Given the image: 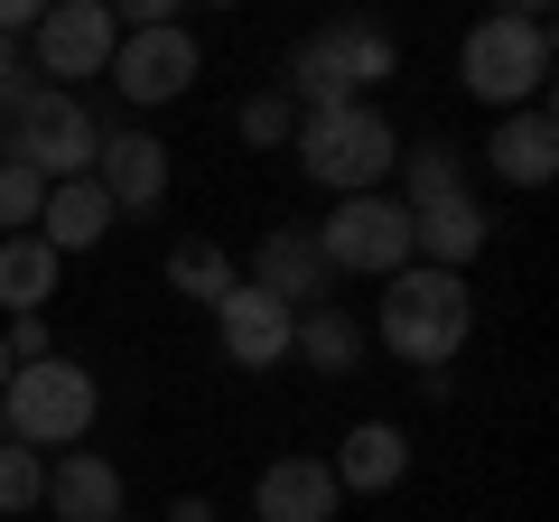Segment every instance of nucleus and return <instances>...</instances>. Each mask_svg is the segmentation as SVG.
Segmentation results:
<instances>
[{"label": "nucleus", "instance_id": "nucleus-7", "mask_svg": "<svg viewBox=\"0 0 559 522\" xmlns=\"http://www.w3.org/2000/svg\"><path fill=\"white\" fill-rule=\"evenodd\" d=\"M326 252V271H364V281H392V271H411V205L401 197H336V215L308 224Z\"/></svg>", "mask_w": 559, "mask_h": 522}, {"label": "nucleus", "instance_id": "nucleus-26", "mask_svg": "<svg viewBox=\"0 0 559 522\" xmlns=\"http://www.w3.org/2000/svg\"><path fill=\"white\" fill-rule=\"evenodd\" d=\"M47 20V0H0V38H28Z\"/></svg>", "mask_w": 559, "mask_h": 522}, {"label": "nucleus", "instance_id": "nucleus-13", "mask_svg": "<svg viewBox=\"0 0 559 522\" xmlns=\"http://www.w3.org/2000/svg\"><path fill=\"white\" fill-rule=\"evenodd\" d=\"M485 168H495L503 187H550L559 178V121H550V103L495 112V131H485Z\"/></svg>", "mask_w": 559, "mask_h": 522}, {"label": "nucleus", "instance_id": "nucleus-9", "mask_svg": "<svg viewBox=\"0 0 559 522\" xmlns=\"http://www.w3.org/2000/svg\"><path fill=\"white\" fill-rule=\"evenodd\" d=\"M103 75H112V94L140 103V112H150V103H178L187 84H197V38H187L178 20H168V28H131Z\"/></svg>", "mask_w": 559, "mask_h": 522}, {"label": "nucleus", "instance_id": "nucleus-24", "mask_svg": "<svg viewBox=\"0 0 559 522\" xmlns=\"http://www.w3.org/2000/svg\"><path fill=\"white\" fill-rule=\"evenodd\" d=\"M38 205H47V178L28 159H0V224L10 234H38Z\"/></svg>", "mask_w": 559, "mask_h": 522}, {"label": "nucleus", "instance_id": "nucleus-5", "mask_svg": "<svg viewBox=\"0 0 559 522\" xmlns=\"http://www.w3.org/2000/svg\"><path fill=\"white\" fill-rule=\"evenodd\" d=\"M94 411H103V392H94V373H84L75 355L20 364L10 392H0V420H10L20 448H75L84 429H94Z\"/></svg>", "mask_w": 559, "mask_h": 522}, {"label": "nucleus", "instance_id": "nucleus-11", "mask_svg": "<svg viewBox=\"0 0 559 522\" xmlns=\"http://www.w3.org/2000/svg\"><path fill=\"white\" fill-rule=\"evenodd\" d=\"M252 289L280 299V308H318L326 289H336V271H326V252H318L308 224H271V234L252 242Z\"/></svg>", "mask_w": 559, "mask_h": 522}, {"label": "nucleus", "instance_id": "nucleus-17", "mask_svg": "<svg viewBox=\"0 0 559 522\" xmlns=\"http://www.w3.org/2000/svg\"><path fill=\"white\" fill-rule=\"evenodd\" d=\"M38 503H47L57 522H121V466L94 458V448H66Z\"/></svg>", "mask_w": 559, "mask_h": 522}, {"label": "nucleus", "instance_id": "nucleus-28", "mask_svg": "<svg viewBox=\"0 0 559 522\" xmlns=\"http://www.w3.org/2000/svg\"><path fill=\"white\" fill-rule=\"evenodd\" d=\"M10 373H20V364H10V345H0V392H10Z\"/></svg>", "mask_w": 559, "mask_h": 522}, {"label": "nucleus", "instance_id": "nucleus-2", "mask_svg": "<svg viewBox=\"0 0 559 522\" xmlns=\"http://www.w3.org/2000/svg\"><path fill=\"white\" fill-rule=\"evenodd\" d=\"M457 84L476 103H495V112L540 103V84H550V10H495V20H476L457 47Z\"/></svg>", "mask_w": 559, "mask_h": 522}, {"label": "nucleus", "instance_id": "nucleus-27", "mask_svg": "<svg viewBox=\"0 0 559 522\" xmlns=\"http://www.w3.org/2000/svg\"><path fill=\"white\" fill-rule=\"evenodd\" d=\"M168 522H215V503H205V495H178V503H168Z\"/></svg>", "mask_w": 559, "mask_h": 522}, {"label": "nucleus", "instance_id": "nucleus-10", "mask_svg": "<svg viewBox=\"0 0 559 522\" xmlns=\"http://www.w3.org/2000/svg\"><path fill=\"white\" fill-rule=\"evenodd\" d=\"M289 318H299V308H280V299H261L252 281H234L215 299V345L242 373H280V364H289Z\"/></svg>", "mask_w": 559, "mask_h": 522}, {"label": "nucleus", "instance_id": "nucleus-29", "mask_svg": "<svg viewBox=\"0 0 559 522\" xmlns=\"http://www.w3.org/2000/svg\"><path fill=\"white\" fill-rule=\"evenodd\" d=\"M0 159H10V112H0Z\"/></svg>", "mask_w": 559, "mask_h": 522}, {"label": "nucleus", "instance_id": "nucleus-19", "mask_svg": "<svg viewBox=\"0 0 559 522\" xmlns=\"http://www.w3.org/2000/svg\"><path fill=\"white\" fill-rule=\"evenodd\" d=\"M289 355H299L308 373H355V364H364V327L345 318L336 299H318V308L289 318Z\"/></svg>", "mask_w": 559, "mask_h": 522}, {"label": "nucleus", "instance_id": "nucleus-21", "mask_svg": "<svg viewBox=\"0 0 559 522\" xmlns=\"http://www.w3.org/2000/svg\"><path fill=\"white\" fill-rule=\"evenodd\" d=\"M392 168H401V205H411V215L419 205H448V197H476V187H466V150L439 141V131H429L419 150H401Z\"/></svg>", "mask_w": 559, "mask_h": 522}, {"label": "nucleus", "instance_id": "nucleus-18", "mask_svg": "<svg viewBox=\"0 0 559 522\" xmlns=\"http://www.w3.org/2000/svg\"><path fill=\"white\" fill-rule=\"evenodd\" d=\"M103 234H112V197H103L94 178H66V187H47V205H38V242H47L57 261L94 252Z\"/></svg>", "mask_w": 559, "mask_h": 522}, {"label": "nucleus", "instance_id": "nucleus-20", "mask_svg": "<svg viewBox=\"0 0 559 522\" xmlns=\"http://www.w3.org/2000/svg\"><path fill=\"white\" fill-rule=\"evenodd\" d=\"M57 299V252L38 234H0V308L10 318H47Z\"/></svg>", "mask_w": 559, "mask_h": 522}, {"label": "nucleus", "instance_id": "nucleus-6", "mask_svg": "<svg viewBox=\"0 0 559 522\" xmlns=\"http://www.w3.org/2000/svg\"><path fill=\"white\" fill-rule=\"evenodd\" d=\"M94 150H103V121H94V103H84V94H57V84H47L38 103L10 112V159H28L47 187L94 178Z\"/></svg>", "mask_w": 559, "mask_h": 522}, {"label": "nucleus", "instance_id": "nucleus-22", "mask_svg": "<svg viewBox=\"0 0 559 522\" xmlns=\"http://www.w3.org/2000/svg\"><path fill=\"white\" fill-rule=\"evenodd\" d=\"M234 281H242V271H234L224 242H205V234H178V242H168V289H178V299H205V308H215Z\"/></svg>", "mask_w": 559, "mask_h": 522}, {"label": "nucleus", "instance_id": "nucleus-30", "mask_svg": "<svg viewBox=\"0 0 559 522\" xmlns=\"http://www.w3.org/2000/svg\"><path fill=\"white\" fill-rule=\"evenodd\" d=\"M0 439H10V420H0Z\"/></svg>", "mask_w": 559, "mask_h": 522}, {"label": "nucleus", "instance_id": "nucleus-3", "mask_svg": "<svg viewBox=\"0 0 559 522\" xmlns=\"http://www.w3.org/2000/svg\"><path fill=\"white\" fill-rule=\"evenodd\" d=\"M299 168L326 187V197H382L401 159V131L373 112V103H336V112H299Z\"/></svg>", "mask_w": 559, "mask_h": 522}, {"label": "nucleus", "instance_id": "nucleus-25", "mask_svg": "<svg viewBox=\"0 0 559 522\" xmlns=\"http://www.w3.org/2000/svg\"><path fill=\"white\" fill-rule=\"evenodd\" d=\"M242 141H252V150H289V141H299V103H289V94H252V103H242Z\"/></svg>", "mask_w": 559, "mask_h": 522}, {"label": "nucleus", "instance_id": "nucleus-1", "mask_svg": "<svg viewBox=\"0 0 559 522\" xmlns=\"http://www.w3.org/2000/svg\"><path fill=\"white\" fill-rule=\"evenodd\" d=\"M466 327H476V289L457 281V271H392L382 281V345H392L411 373H439L448 355L466 345Z\"/></svg>", "mask_w": 559, "mask_h": 522}, {"label": "nucleus", "instance_id": "nucleus-16", "mask_svg": "<svg viewBox=\"0 0 559 522\" xmlns=\"http://www.w3.org/2000/svg\"><path fill=\"white\" fill-rule=\"evenodd\" d=\"M336 476H326V458H280V466H261V485H252V513L261 522H336Z\"/></svg>", "mask_w": 559, "mask_h": 522}, {"label": "nucleus", "instance_id": "nucleus-4", "mask_svg": "<svg viewBox=\"0 0 559 522\" xmlns=\"http://www.w3.org/2000/svg\"><path fill=\"white\" fill-rule=\"evenodd\" d=\"M382 75H392V28L382 20H336V28H318V38H299L280 94L308 103V112H336V103H355L364 84H382Z\"/></svg>", "mask_w": 559, "mask_h": 522}, {"label": "nucleus", "instance_id": "nucleus-14", "mask_svg": "<svg viewBox=\"0 0 559 522\" xmlns=\"http://www.w3.org/2000/svg\"><path fill=\"white\" fill-rule=\"evenodd\" d=\"M485 234H495V215H485L476 197L419 205V215H411V261H419V271H457V281H466V261L485 252Z\"/></svg>", "mask_w": 559, "mask_h": 522}, {"label": "nucleus", "instance_id": "nucleus-8", "mask_svg": "<svg viewBox=\"0 0 559 522\" xmlns=\"http://www.w3.org/2000/svg\"><path fill=\"white\" fill-rule=\"evenodd\" d=\"M121 47V10H103V0H57L38 28H28V75L57 84V94H75V75H103Z\"/></svg>", "mask_w": 559, "mask_h": 522}, {"label": "nucleus", "instance_id": "nucleus-12", "mask_svg": "<svg viewBox=\"0 0 559 522\" xmlns=\"http://www.w3.org/2000/svg\"><path fill=\"white\" fill-rule=\"evenodd\" d=\"M94 187L112 197V215H150V205L168 197V141H150V131H131V121H112L94 150Z\"/></svg>", "mask_w": 559, "mask_h": 522}, {"label": "nucleus", "instance_id": "nucleus-15", "mask_svg": "<svg viewBox=\"0 0 559 522\" xmlns=\"http://www.w3.org/2000/svg\"><path fill=\"white\" fill-rule=\"evenodd\" d=\"M326 476H336V495H392L411 476V439L392 420H355L336 439V458H326Z\"/></svg>", "mask_w": 559, "mask_h": 522}, {"label": "nucleus", "instance_id": "nucleus-23", "mask_svg": "<svg viewBox=\"0 0 559 522\" xmlns=\"http://www.w3.org/2000/svg\"><path fill=\"white\" fill-rule=\"evenodd\" d=\"M38 495H47V458L0 439V513H38Z\"/></svg>", "mask_w": 559, "mask_h": 522}]
</instances>
